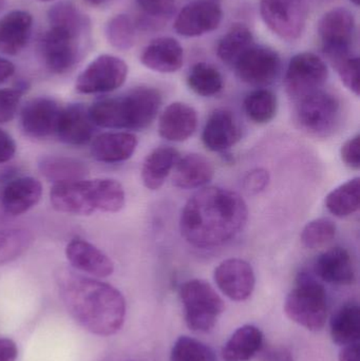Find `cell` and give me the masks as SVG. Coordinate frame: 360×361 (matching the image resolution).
Instances as JSON below:
<instances>
[{
  "label": "cell",
  "instance_id": "obj_1",
  "mask_svg": "<svg viewBox=\"0 0 360 361\" xmlns=\"http://www.w3.org/2000/svg\"><path fill=\"white\" fill-rule=\"evenodd\" d=\"M247 216L249 209L240 195L222 187H205L184 206L180 229L196 247H218L242 231Z\"/></svg>",
  "mask_w": 360,
  "mask_h": 361
},
{
  "label": "cell",
  "instance_id": "obj_2",
  "mask_svg": "<svg viewBox=\"0 0 360 361\" xmlns=\"http://www.w3.org/2000/svg\"><path fill=\"white\" fill-rule=\"evenodd\" d=\"M55 279L66 309L82 328L105 337L120 330L126 301L120 290L69 269H58Z\"/></svg>",
  "mask_w": 360,
  "mask_h": 361
},
{
  "label": "cell",
  "instance_id": "obj_3",
  "mask_svg": "<svg viewBox=\"0 0 360 361\" xmlns=\"http://www.w3.org/2000/svg\"><path fill=\"white\" fill-rule=\"evenodd\" d=\"M162 105L160 91L137 87L120 97L101 99L89 108L95 126L139 131L151 125Z\"/></svg>",
  "mask_w": 360,
  "mask_h": 361
},
{
  "label": "cell",
  "instance_id": "obj_4",
  "mask_svg": "<svg viewBox=\"0 0 360 361\" xmlns=\"http://www.w3.org/2000/svg\"><path fill=\"white\" fill-rule=\"evenodd\" d=\"M50 201L57 212L75 216L118 212L126 201L124 188L111 179L80 180L55 184Z\"/></svg>",
  "mask_w": 360,
  "mask_h": 361
},
{
  "label": "cell",
  "instance_id": "obj_5",
  "mask_svg": "<svg viewBox=\"0 0 360 361\" xmlns=\"http://www.w3.org/2000/svg\"><path fill=\"white\" fill-rule=\"evenodd\" d=\"M285 311L290 319L306 330L321 331L328 317L325 288L312 277L300 275L297 286L285 299Z\"/></svg>",
  "mask_w": 360,
  "mask_h": 361
},
{
  "label": "cell",
  "instance_id": "obj_6",
  "mask_svg": "<svg viewBox=\"0 0 360 361\" xmlns=\"http://www.w3.org/2000/svg\"><path fill=\"white\" fill-rule=\"evenodd\" d=\"M180 298L184 307L186 324L194 332L211 331L225 309L221 297L204 280L185 282L180 290Z\"/></svg>",
  "mask_w": 360,
  "mask_h": 361
},
{
  "label": "cell",
  "instance_id": "obj_7",
  "mask_svg": "<svg viewBox=\"0 0 360 361\" xmlns=\"http://www.w3.org/2000/svg\"><path fill=\"white\" fill-rule=\"evenodd\" d=\"M340 103L332 93L318 90L297 101L296 121L302 130L314 137H329L340 120Z\"/></svg>",
  "mask_w": 360,
  "mask_h": 361
},
{
  "label": "cell",
  "instance_id": "obj_8",
  "mask_svg": "<svg viewBox=\"0 0 360 361\" xmlns=\"http://www.w3.org/2000/svg\"><path fill=\"white\" fill-rule=\"evenodd\" d=\"M329 71L325 61L314 53L295 55L290 61L285 85L287 94L294 101L321 90L327 82Z\"/></svg>",
  "mask_w": 360,
  "mask_h": 361
},
{
  "label": "cell",
  "instance_id": "obj_9",
  "mask_svg": "<svg viewBox=\"0 0 360 361\" xmlns=\"http://www.w3.org/2000/svg\"><path fill=\"white\" fill-rule=\"evenodd\" d=\"M260 12L271 31L283 39L293 42L304 32L306 0H261Z\"/></svg>",
  "mask_w": 360,
  "mask_h": 361
},
{
  "label": "cell",
  "instance_id": "obj_10",
  "mask_svg": "<svg viewBox=\"0 0 360 361\" xmlns=\"http://www.w3.org/2000/svg\"><path fill=\"white\" fill-rule=\"evenodd\" d=\"M318 32L332 65L351 55L355 19L350 11L342 8L330 11L319 21Z\"/></svg>",
  "mask_w": 360,
  "mask_h": 361
},
{
  "label": "cell",
  "instance_id": "obj_11",
  "mask_svg": "<svg viewBox=\"0 0 360 361\" xmlns=\"http://www.w3.org/2000/svg\"><path fill=\"white\" fill-rule=\"evenodd\" d=\"M128 66L120 57L104 54L95 59L78 76L75 88L84 94L107 93L123 86Z\"/></svg>",
  "mask_w": 360,
  "mask_h": 361
},
{
  "label": "cell",
  "instance_id": "obj_12",
  "mask_svg": "<svg viewBox=\"0 0 360 361\" xmlns=\"http://www.w3.org/2000/svg\"><path fill=\"white\" fill-rule=\"evenodd\" d=\"M82 34L63 27H50L42 39L40 51L44 65L55 74L67 73L80 59Z\"/></svg>",
  "mask_w": 360,
  "mask_h": 361
},
{
  "label": "cell",
  "instance_id": "obj_13",
  "mask_svg": "<svg viewBox=\"0 0 360 361\" xmlns=\"http://www.w3.org/2000/svg\"><path fill=\"white\" fill-rule=\"evenodd\" d=\"M234 66L242 82L252 86H266L278 75L280 59L272 49L252 46Z\"/></svg>",
  "mask_w": 360,
  "mask_h": 361
},
{
  "label": "cell",
  "instance_id": "obj_14",
  "mask_svg": "<svg viewBox=\"0 0 360 361\" xmlns=\"http://www.w3.org/2000/svg\"><path fill=\"white\" fill-rule=\"evenodd\" d=\"M213 278L221 292L234 301L247 300L255 290L253 267L242 259H228L220 263Z\"/></svg>",
  "mask_w": 360,
  "mask_h": 361
},
{
  "label": "cell",
  "instance_id": "obj_15",
  "mask_svg": "<svg viewBox=\"0 0 360 361\" xmlns=\"http://www.w3.org/2000/svg\"><path fill=\"white\" fill-rule=\"evenodd\" d=\"M221 6L213 0H197L182 8L175 21V30L185 37L204 35L219 27Z\"/></svg>",
  "mask_w": 360,
  "mask_h": 361
},
{
  "label": "cell",
  "instance_id": "obj_16",
  "mask_svg": "<svg viewBox=\"0 0 360 361\" xmlns=\"http://www.w3.org/2000/svg\"><path fill=\"white\" fill-rule=\"evenodd\" d=\"M63 108L50 97H36L27 102L20 112L23 133L33 139H44L56 133Z\"/></svg>",
  "mask_w": 360,
  "mask_h": 361
},
{
  "label": "cell",
  "instance_id": "obj_17",
  "mask_svg": "<svg viewBox=\"0 0 360 361\" xmlns=\"http://www.w3.org/2000/svg\"><path fill=\"white\" fill-rule=\"evenodd\" d=\"M94 126L89 108L82 104H72L61 110L55 133L68 145L84 146L92 141Z\"/></svg>",
  "mask_w": 360,
  "mask_h": 361
},
{
  "label": "cell",
  "instance_id": "obj_18",
  "mask_svg": "<svg viewBox=\"0 0 360 361\" xmlns=\"http://www.w3.org/2000/svg\"><path fill=\"white\" fill-rule=\"evenodd\" d=\"M66 256L70 264L85 274L94 277H109L114 271L111 259L86 240L75 238L68 243Z\"/></svg>",
  "mask_w": 360,
  "mask_h": 361
},
{
  "label": "cell",
  "instance_id": "obj_19",
  "mask_svg": "<svg viewBox=\"0 0 360 361\" xmlns=\"http://www.w3.org/2000/svg\"><path fill=\"white\" fill-rule=\"evenodd\" d=\"M241 135L240 125L234 114L228 110L217 109L205 124L202 140L207 149L221 152L236 145Z\"/></svg>",
  "mask_w": 360,
  "mask_h": 361
},
{
  "label": "cell",
  "instance_id": "obj_20",
  "mask_svg": "<svg viewBox=\"0 0 360 361\" xmlns=\"http://www.w3.org/2000/svg\"><path fill=\"white\" fill-rule=\"evenodd\" d=\"M198 126V114L192 106L173 103L161 114L159 133L169 142H184L190 139Z\"/></svg>",
  "mask_w": 360,
  "mask_h": 361
},
{
  "label": "cell",
  "instance_id": "obj_21",
  "mask_svg": "<svg viewBox=\"0 0 360 361\" xmlns=\"http://www.w3.org/2000/svg\"><path fill=\"white\" fill-rule=\"evenodd\" d=\"M42 186L31 177L17 178L8 182L1 192V205L6 216H19L39 202Z\"/></svg>",
  "mask_w": 360,
  "mask_h": 361
},
{
  "label": "cell",
  "instance_id": "obj_22",
  "mask_svg": "<svg viewBox=\"0 0 360 361\" xmlns=\"http://www.w3.org/2000/svg\"><path fill=\"white\" fill-rule=\"evenodd\" d=\"M141 61L152 71L173 73L183 66V48L175 38L160 37L144 49Z\"/></svg>",
  "mask_w": 360,
  "mask_h": 361
},
{
  "label": "cell",
  "instance_id": "obj_23",
  "mask_svg": "<svg viewBox=\"0 0 360 361\" xmlns=\"http://www.w3.org/2000/svg\"><path fill=\"white\" fill-rule=\"evenodd\" d=\"M317 276L328 283L348 286L355 281L354 263L350 252L342 247H334L321 254L315 263Z\"/></svg>",
  "mask_w": 360,
  "mask_h": 361
},
{
  "label": "cell",
  "instance_id": "obj_24",
  "mask_svg": "<svg viewBox=\"0 0 360 361\" xmlns=\"http://www.w3.org/2000/svg\"><path fill=\"white\" fill-rule=\"evenodd\" d=\"M33 18L25 11H12L0 19V53L17 55L31 36Z\"/></svg>",
  "mask_w": 360,
  "mask_h": 361
},
{
  "label": "cell",
  "instance_id": "obj_25",
  "mask_svg": "<svg viewBox=\"0 0 360 361\" xmlns=\"http://www.w3.org/2000/svg\"><path fill=\"white\" fill-rule=\"evenodd\" d=\"M137 139L130 133H106L93 140L91 154L101 163L124 162L135 154Z\"/></svg>",
  "mask_w": 360,
  "mask_h": 361
},
{
  "label": "cell",
  "instance_id": "obj_26",
  "mask_svg": "<svg viewBox=\"0 0 360 361\" xmlns=\"http://www.w3.org/2000/svg\"><path fill=\"white\" fill-rule=\"evenodd\" d=\"M213 173L215 169L209 159L198 154H187L175 164L173 182L178 188H199L211 182Z\"/></svg>",
  "mask_w": 360,
  "mask_h": 361
},
{
  "label": "cell",
  "instance_id": "obj_27",
  "mask_svg": "<svg viewBox=\"0 0 360 361\" xmlns=\"http://www.w3.org/2000/svg\"><path fill=\"white\" fill-rule=\"evenodd\" d=\"M179 160V152L173 147H159L150 152L142 166L144 185L150 190L160 189Z\"/></svg>",
  "mask_w": 360,
  "mask_h": 361
},
{
  "label": "cell",
  "instance_id": "obj_28",
  "mask_svg": "<svg viewBox=\"0 0 360 361\" xmlns=\"http://www.w3.org/2000/svg\"><path fill=\"white\" fill-rule=\"evenodd\" d=\"M263 345V334L255 326L239 328L226 341L222 349L225 361H247L252 360Z\"/></svg>",
  "mask_w": 360,
  "mask_h": 361
},
{
  "label": "cell",
  "instance_id": "obj_29",
  "mask_svg": "<svg viewBox=\"0 0 360 361\" xmlns=\"http://www.w3.org/2000/svg\"><path fill=\"white\" fill-rule=\"evenodd\" d=\"M38 167L42 175L55 184L84 180L88 176L85 163L68 157H44L38 163Z\"/></svg>",
  "mask_w": 360,
  "mask_h": 361
},
{
  "label": "cell",
  "instance_id": "obj_30",
  "mask_svg": "<svg viewBox=\"0 0 360 361\" xmlns=\"http://www.w3.org/2000/svg\"><path fill=\"white\" fill-rule=\"evenodd\" d=\"M331 336L336 345L359 343L360 310L356 303H348L340 307L331 320Z\"/></svg>",
  "mask_w": 360,
  "mask_h": 361
},
{
  "label": "cell",
  "instance_id": "obj_31",
  "mask_svg": "<svg viewBox=\"0 0 360 361\" xmlns=\"http://www.w3.org/2000/svg\"><path fill=\"white\" fill-rule=\"evenodd\" d=\"M253 34L247 25L237 23L220 39L217 54L222 61L235 65L253 44Z\"/></svg>",
  "mask_w": 360,
  "mask_h": 361
},
{
  "label": "cell",
  "instance_id": "obj_32",
  "mask_svg": "<svg viewBox=\"0 0 360 361\" xmlns=\"http://www.w3.org/2000/svg\"><path fill=\"white\" fill-rule=\"evenodd\" d=\"M360 205V179L348 180L329 193L325 197L328 210L338 218L355 214Z\"/></svg>",
  "mask_w": 360,
  "mask_h": 361
},
{
  "label": "cell",
  "instance_id": "obj_33",
  "mask_svg": "<svg viewBox=\"0 0 360 361\" xmlns=\"http://www.w3.org/2000/svg\"><path fill=\"white\" fill-rule=\"evenodd\" d=\"M243 107L249 120L257 124H266L276 116L278 102L272 91L259 89L245 97Z\"/></svg>",
  "mask_w": 360,
  "mask_h": 361
},
{
  "label": "cell",
  "instance_id": "obj_34",
  "mask_svg": "<svg viewBox=\"0 0 360 361\" xmlns=\"http://www.w3.org/2000/svg\"><path fill=\"white\" fill-rule=\"evenodd\" d=\"M188 86L201 97H213L223 88V78L219 70L206 63H199L190 70Z\"/></svg>",
  "mask_w": 360,
  "mask_h": 361
},
{
  "label": "cell",
  "instance_id": "obj_35",
  "mask_svg": "<svg viewBox=\"0 0 360 361\" xmlns=\"http://www.w3.org/2000/svg\"><path fill=\"white\" fill-rule=\"evenodd\" d=\"M33 235L27 229H0V265L20 257L32 245Z\"/></svg>",
  "mask_w": 360,
  "mask_h": 361
},
{
  "label": "cell",
  "instance_id": "obj_36",
  "mask_svg": "<svg viewBox=\"0 0 360 361\" xmlns=\"http://www.w3.org/2000/svg\"><path fill=\"white\" fill-rule=\"evenodd\" d=\"M50 27H63L75 33L82 34L86 29V18L71 2H59L48 12Z\"/></svg>",
  "mask_w": 360,
  "mask_h": 361
},
{
  "label": "cell",
  "instance_id": "obj_37",
  "mask_svg": "<svg viewBox=\"0 0 360 361\" xmlns=\"http://www.w3.org/2000/svg\"><path fill=\"white\" fill-rule=\"evenodd\" d=\"M106 37L114 48L129 50L135 42V27L127 15H116L108 21L105 29Z\"/></svg>",
  "mask_w": 360,
  "mask_h": 361
},
{
  "label": "cell",
  "instance_id": "obj_38",
  "mask_svg": "<svg viewBox=\"0 0 360 361\" xmlns=\"http://www.w3.org/2000/svg\"><path fill=\"white\" fill-rule=\"evenodd\" d=\"M171 361H216V355L205 343L188 336H181L173 345Z\"/></svg>",
  "mask_w": 360,
  "mask_h": 361
},
{
  "label": "cell",
  "instance_id": "obj_39",
  "mask_svg": "<svg viewBox=\"0 0 360 361\" xmlns=\"http://www.w3.org/2000/svg\"><path fill=\"white\" fill-rule=\"evenodd\" d=\"M336 229L335 223L330 219L321 218L311 221L302 231V243L310 250H316L334 239Z\"/></svg>",
  "mask_w": 360,
  "mask_h": 361
},
{
  "label": "cell",
  "instance_id": "obj_40",
  "mask_svg": "<svg viewBox=\"0 0 360 361\" xmlns=\"http://www.w3.org/2000/svg\"><path fill=\"white\" fill-rule=\"evenodd\" d=\"M141 10L145 14L142 25L156 27L165 19L170 18L175 11V0H137Z\"/></svg>",
  "mask_w": 360,
  "mask_h": 361
},
{
  "label": "cell",
  "instance_id": "obj_41",
  "mask_svg": "<svg viewBox=\"0 0 360 361\" xmlns=\"http://www.w3.org/2000/svg\"><path fill=\"white\" fill-rule=\"evenodd\" d=\"M333 67L337 70L338 75L342 84L356 95H359V57L353 54L340 59L334 63Z\"/></svg>",
  "mask_w": 360,
  "mask_h": 361
},
{
  "label": "cell",
  "instance_id": "obj_42",
  "mask_svg": "<svg viewBox=\"0 0 360 361\" xmlns=\"http://www.w3.org/2000/svg\"><path fill=\"white\" fill-rule=\"evenodd\" d=\"M23 93L21 89H0V123L14 118Z\"/></svg>",
  "mask_w": 360,
  "mask_h": 361
},
{
  "label": "cell",
  "instance_id": "obj_43",
  "mask_svg": "<svg viewBox=\"0 0 360 361\" xmlns=\"http://www.w3.org/2000/svg\"><path fill=\"white\" fill-rule=\"evenodd\" d=\"M270 173L263 169H256L247 173L243 179L242 186L249 195H258L268 187Z\"/></svg>",
  "mask_w": 360,
  "mask_h": 361
},
{
  "label": "cell",
  "instance_id": "obj_44",
  "mask_svg": "<svg viewBox=\"0 0 360 361\" xmlns=\"http://www.w3.org/2000/svg\"><path fill=\"white\" fill-rule=\"evenodd\" d=\"M342 161L347 166L352 169H359L360 167V137H356L347 141L340 150Z\"/></svg>",
  "mask_w": 360,
  "mask_h": 361
},
{
  "label": "cell",
  "instance_id": "obj_45",
  "mask_svg": "<svg viewBox=\"0 0 360 361\" xmlns=\"http://www.w3.org/2000/svg\"><path fill=\"white\" fill-rule=\"evenodd\" d=\"M16 152V144L13 137L6 131L0 129V164L12 160Z\"/></svg>",
  "mask_w": 360,
  "mask_h": 361
},
{
  "label": "cell",
  "instance_id": "obj_46",
  "mask_svg": "<svg viewBox=\"0 0 360 361\" xmlns=\"http://www.w3.org/2000/svg\"><path fill=\"white\" fill-rule=\"evenodd\" d=\"M18 349L16 343L8 338L0 337V361H16Z\"/></svg>",
  "mask_w": 360,
  "mask_h": 361
},
{
  "label": "cell",
  "instance_id": "obj_47",
  "mask_svg": "<svg viewBox=\"0 0 360 361\" xmlns=\"http://www.w3.org/2000/svg\"><path fill=\"white\" fill-rule=\"evenodd\" d=\"M262 361H294V357L287 348L272 347L266 350Z\"/></svg>",
  "mask_w": 360,
  "mask_h": 361
},
{
  "label": "cell",
  "instance_id": "obj_48",
  "mask_svg": "<svg viewBox=\"0 0 360 361\" xmlns=\"http://www.w3.org/2000/svg\"><path fill=\"white\" fill-rule=\"evenodd\" d=\"M340 361H359V343L342 347Z\"/></svg>",
  "mask_w": 360,
  "mask_h": 361
},
{
  "label": "cell",
  "instance_id": "obj_49",
  "mask_svg": "<svg viewBox=\"0 0 360 361\" xmlns=\"http://www.w3.org/2000/svg\"><path fill=\"white\" fill-rule=\"evenodd\" d=\"M15 67L10 61L0 56V85L8 80L14 74Z\"/></svg>",
  "mask_w": 360,
  "mask_h": 361
},
{
  "label": "cell",
  "instance_id": "obj_50",
  "mask_svg": "<svg viewBox=\"0 0 360 361\" xmlns=\"http://www.w3.org/2000/svg\"><path fill=\"white\" fill-rule=\"evenodd\" d=\"M87 2L91 4H95V6H99V4H105L108 0H86Z\"/></svg>",
  "mask_w": 360,
  "mask_h": 361
},
{
  "label": "cell",
  "instance_id": "obj_51",
  "mask_svg": "<svg viewBox=\"0 0 360 361\" xmlns=\"http://www.w3.org/2000/svg\"><path fill=\"white\" fill-rule=\"evenodd\" d=\"M6 216V214H4V208H2L1 205V192H0V218H2V216Z\"/></svg>",
  "mask_w": 360,
  "mask_h": 361
},
{
  "label": "cell",
  "instance_id": "obj_52",
  "mask_svg": "<svg viewBox=\"0 0 360 361\" xmlns=\"http://www.w3.org/2000/svg\"><path fill=\"white\" fill-rule=\"evenodd\" d=\"M351 2L355 4V6H359L360 0H351Z\"/></svg>",
  "mask_w": 360,
  "mask_h": 361
},
{
  "label": "cell",
  "instance_id": "obj_53",
  "mask_svg": "<svg viewBox=\"0 0 360 361\" xmlns=\"http://www.w3.org/2000/svg\"><path fill=\"white\" fill-rule=\"evenodd\" d=\"M4 0H0V8H1V6H4Z\"/></svg>",
  "mask_w": 360,
  "mask_h": 361
},
{
  "label": "cell",
  "instance_id": "obj_54",
  "mask_svg": "<svg viewBox=\"0 0 360 361\" xmlns=\"http://www.w3.org/2000/svg\"><path fill=\"white\" fill-rule=\"evenodd\" d=\"M39 1H52V0H39Z\"/></svg>",
  "mask_w": 360,
  "mask_h": 361
}]
</instances>
